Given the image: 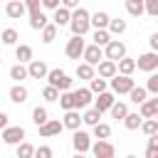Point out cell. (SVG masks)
Masks as SVG:
<instances>
[{
  "label": "cell",
  "instance_id": "obj_1",
  "mask_svg": "<svg viewBox=\"0 0 158 158\" xmlns=\"http://www.w3.org/2000/svg\"><path fill=\"white\" fill-rule=\"evenodd\" d=\"M91 15H89V10H84V7H74L72 10V20H69V27H72V35H86L89 32V27H91V20H89Z\"/></svg>",
  "mask_w": 158,
  "mask_h": 158
},
{
  "label": "cell",
  "instance_id": "obj_2",
  "mask_svg": "<svg viewBox=\"0 0 158 158\" xmlns=\"http://www.w3.org/2000/svg\"><path fill=\"white\" fill-rule=\"evenodd\" d=\"M44 79H47L52 86H57L59 91H64V89H72V77H69L67 72H62V69H49Z\"/></svg>",
  "mask_w": 158,
  "mask_h": 158
},
{
  "label": "cell",
  "instance_id": "obj_3",
  "mask_svg": "<svg viewBox=\"0 0 158 158\" xmlns=\"http://www.w3.org/2000/svg\"><path fill=\"white\" fill-rule=\"evenodd\" d=\"M133 86H136V81L131 79V74H118V72H116V74L111 77V91H114V94H128Z\"/></svg>",
  "mask_w": 158,
  "mask_h": 158
},
{
  "label": "cell",
  "instance_id": "obj_4",
  "mask_svg": "<svg viewBox=\"0 0 158 158\" xmlns=\"http://www.w3.org/2000/svg\"><path fill=\"white\" fill-rule=\"evenodd\" d=\"M136 69H141V72H156L158 69V52H143V54H138V59H136Z\"/></svg>",
  "mask_w": 158,
  "mask_h": 158
},
{
  "label": "cell",
  "instance_id": "obj_5",
  "mask_svg": "<svg viewBox=\"0 0 158 158\" xmlns=\"http://www.w3.org/2000/svg\"><path fill=\"white\" fill-rule=\"evenodd\" d=\"M72 146H74L77 153H89V148H91V136H89L86 131H81V128H74Z\"/></svg>",
  "mask_w": 158,
  "mask_h": 158
},
{
  "label": "cell",
  "instance_id": "obj_6",
  "mask_svg": "<svg viewBox=\"0 0 158 158\" xmlns=\"http://www.w3.org/2000/svg\"><path fill=\"white\" fill-rule=\"evenodd\" d=\"M84 40H81V35H72V40L67 42V47H64V52H67V57L69 59H79L81 54H84Z\"/></svg>",
  "mask_w": 158,
  "mask_h": 158
},
{
  "label": "cell",
  "instance_id": "obj_7",
  "mask_svg": "<svg viewBox=\"0 0 158 158\" xmlns=\"http://www.w3.org/2000/svg\"><path fill=\"white\" fill-rule=\"evenodd\" d=\"M104 57H106V59L118 62L121 57H126V44H123L121 40H111V42L104 47Z\"/></svg>",
  "mask_w": 158,
  "mask_h": 158
},
{
  "label": "cell",
  "instance_id": "obj_8",
  "mask_svg": "<svg viewBox=\"0 0 158 158\" xmlns=\"http://www.w3.org/2000/svg\"><path fill=\"white\" fill-rule=\"evenodd\" d=\"M0 138H2L7 146H17V143L25 138V128H22V126H5Z\"/></svg>",
  "mask_w": 158,
  "mask_h": 158
},
{
  "label": "cell",
  "instance_id": "obj_9",
  "mask_svg": "<svg viewBox=\"0 0 158 158\" xmlns=\"http://www.w3.org/2000/svg\"><path fill=\"white\" fill-rule=\"evenodd\" d=\"M40 128V136L42 138H52V136H59L62 133V128H64V123L62 121H57V118H47L42 126H37Z\"/></svg>",
  "mask_w": 158,
  "mask_h": 158
},
{
  "label": "cell",
  "instance_id": "obj_10",
  "mask_svg": "<svg viewBox=\"0 0 158 158\" xmlns=\"http://www.w3.org/2000/svg\"><path fill=\"white\" fill-rule=\"evenodd\" d=\"M89 151H91L96 158H114V153H116V151H114V146H111L106 138H96V143H94Z\"/></svg>",
  "mask_w": 158,
  "mask_h": 158
},
{
  "label": "cell",
  "instance_id": "obj_11",
  "mask_svg": "<svg viewBox=\"0 0 158 158\" xmlns=\"http://www.w3.org/2000/svg\"><path fill=\"white\" fill-rule=\"evenodd\" d=\"M84 62H89V64H99L101 59H104V47H99V44H89V47H84Z\"/></svg>",
  "mask_w": 158,
  "mask_h": 158
},
{
  "label": "cell",
  "instance_id": "obj_12",
  "mask_svg": "<svg viewBox=\"0 0 158 158\" xmlns=\"http://www.w3.org/2000/svg\"><path fill=\"white\" fill-rule=\"evenodd\" d=\"M47 72H49V69H47V64H44L42 59H30V62H27V74H30L32 79H44Z\"/></svg>",
  "mask_w": 158,
  "mask_h": 158
},
{
  "label": "cell",
  "instance_id": "obj_13",
  "mask_svg": "<svg viewBox=\"0 0 158 158\" xmlns=\"http://www.w3.org/2000/svg\"><path fill=\"white\" fill-rule=\"evenodd\" d=\"M25 12H27V7H25V2H22V0H7V5H5V15H7V17L20 20Z\"/></svg>",
  "mask_w": 158,
  "mask_h": 158
},
{
  "label": "cell",
  "instance_id": "obj_14",
  "mask_svg": "<svg viewBox=\"0 0 158 158\" xmlns=\"http://www.w3.org/2000/svg\"><path fill=\"white\" fill-rule=\"evenodd\" d=\"M116 72H118V69H116V62H114V59H106V57H104V59L96 64V74L104 77V79H111Z\"/></svg>",
  "mask_w": 158,
  "mask_h": 158
},
{
  "label": "cell",
  "instance_id": "obj_15",
  "mask_svg": "<svg viewBox=\"0 0 158 158\" xmlns=\"http://www.w3.org/2000/svg\"><path fill=\"white\" fill-rule=\"evenodd\" d=\"M114 101H116V99H114V91H99V96L94 99V109H99V111L104 114V111L111 109Z\"/></svg>",
  "mask_w": 158,
  "mask_h": 158
},
{
  "label": "cell",
  "instance_id": "obj_16",
  "mask_svg": "<svg viewBox=\"0 0 158 158\" xmlns=\"http://www.w3.org/2000/svg\"><path fill=\"white\" fill-rule=\"evenodd\" d=\"M62 123H64V128H79L81 126V116H79V109H67L64 111V118H62Z\"/></svg>",
  "mask_w": 158,
  "mask_h": 158
},
{
  "label": "cell",
  "instance_id": "obj_17",
  "mask_svg": "<svg viewBox=\"0 0 158 158\" xmlns=\"http://www.w3.org/2000/svg\"><path fill=\"white\" fill-rule=\"evenodd\" d=\"M27 96H30V91H27V86H22V81H17V84L10 89V101H12V104H25Z\"/></svg>",
  "mask_w": 158,
  "mask_h": 158
},
{
  "label": "cell",
  "instance_id": "obj_18",
  "mask_svg": "<svg viewBox=\"0 0 158 158\" xmlns=\"http://www.w3.org/2000/svg\"><path fill=\"white\" fill-rule=\"evenodd\" d=\"M138 106H141L138 114H141L143 118H153L156 111H158V94H156V99H146V101H141Z\"/></svg>",
  "mask_w": 158,
  "mask_h": 158
},
{
  "label": "cell",
  "instance_id": "obj_19",
  "mask_svg": "<svg viewBox=\"0 0 158 158\" xmlns=\"http://www.w3.org/2000/svg\"><path fill=\"white\" fill-rule=\"evenodd\" d=\"M54 25L57 27H64V25H69V20H72V10L69 7H64V5H59L57 10H54Z\"/></svg>",
  "mask_w": 158,
  "mask_h": 158
},
{
  "label": "cell",
  "instance_id": "obj_20",
  "mask_svg": "<svg viewBox=\"0 0 158 158\" xmlns=\"http://www.w3.org/2000/svg\"><path fill=\"white\" fill-rule=\"evenodd\" d=\"M91 96H94V94H91V89H89V86H86V89H77V91H74L77 109H86V106L91 104Z\"/></svg>",
  "mask_w": 158,
  "mask_h": 158
},
{
  "label": "cell",
  "instance_id": "obj_21",
  "mask_svg": "<svg viewBox=\"0 0 158 158\" xmlns=\"http://www.w3.org/2000/svg\"><path fill=\"white\" fill-rule=\"evenodd\" d=\"M57 101H59V106H62L64 111H67V109H77V99H74V91H72V89H64Z\"/></svg>",
  "mask_w": 158,
  "mask_h": 158
},
{
  "label": "cell",
  "instance_id": "obj_22",
  "mask_svg": "<svg viewBox=\"0 0 158 158\" xmlns=\"http://www.w3.org/2000/svg\"><path fill=\"white\" fill-rule=\"evenodd\" d=\"M89 20H91V27H94V30H99V27H109V20H111V17H109V12L96 10V12H94Z\"/></svg>",
  "mask_w": 158,
  "mask_h": 158
},
{
  "label": "cell",
  "instance_id": "obj_23",
  "mask_svg": "<svg viewBox=\"0 0 158 158\" xmlns=\"http://www.w3.org/2000/svg\"><path fill=\"white\" fill-rule=\"evenodd\" d=\"M116 69H118V74H133V72H136V59L121 57V59L116 62Z\"/></svg>",
  "mask_w": 158,
  "mask_h": 158
},
{
  "label": "cell",
  "instance_id": "obj_24",
  "mask_svg": "<svg viewBox=\"0 0 158 158\" xmlns=\"http://www.w3.org/2000/svg\"><path fill=\"white\" fill-rule=\"evenodd\" d=\"M77 77L89 81L91 77H96V67H94V64H89V62H81V64H77Z\"/></svg>",
  "mask_w": 158,
  "mask_h": 158
},
{
  "label": "cell",
  "instance_id": "obj_25",
  "mask_svg": "<svg viewBox=\"0 0 158 158\" xmlns=\"http://www.w3.org/2000/svg\"><path fill=\"white\" fill-rule=\"evenodd\" d=\"M47 22H49V20H47V15H44L42 10H37V12H30V27H32V30H42Z\"/></svg>",
  "mask_w": 158,
  "mask_h": 158
},
{
  "label": "cell",
  "instance_id": "obj_26",
  "mask_svg": "<svg viewBox=\"0 0 158 158\" xmlns=\"http://www.w3.org/2000/svg\"><path fill=\"white\" fill-rule=\"evenodd\" d=\"M57 30H59V27H57L54 22H47V25L42 27V42H44V44H52V42L57 40Z\"/></svg>",
  "mask_w": 158,
  "mask_h": 158
},
{
  "label": "cell",
  "instance_id": "obj_27",
  "mask_svg": "<svg viewBox=\"0 0 158 158\" xmlns=\"http://www.w3.org/2000/svg\"><path fill=\"white\" fill-rule=\"evenodd\" d=\"M94 44H99V47H106L109 42H111V32L106 30V27H99V30H94Z\"/></svg>",
  "mask_w": 158,
  "mask_h": 158
},
{
  "label": "cell",
  "instance_id": "obj_28",
  "mask_svg": "<svg viewBox=\"0 0 158 158\" xmlns=\"http://www.w3.org/2000/svg\"><path fill=\"white\" fill-rule=\"evenodd\" d=\"M121 121H123V126H126L128 131H136V128H141V121H143V116H141V114H131V111H128V114H126Z\"/></svg>",
  "mask_w": 158,
  "mask_h": 158
},
{
  "label": "cell",
  "instance_id": "obj_29",
  "mask_svg": "<svg viewBox=\"0 0 158 158\" xmlns=\"http://www.w3.org/2000/svg\"><path fill=\"white\" fill-rule=\"evenodd\" d=\"M126 12H128V15H133V17H141V15L146 12L143 0H126Z\"/></svg>",
  "mask_w": 158,
  "mask_h": 158
},
{
  "label": "cell",
  "instance_id": "obj_30",
  "mask_svg": "<svg viewBox=\"0 0 158 158\" xmlns=\"http://www.w3.org/2000/svg\"><path fill=\"white\" fill-rule=\"evenodd\" d=\"M106 30H109L111 35H123V32H126V20H121V17H111Z\"/></svg>",
  "mask_w": 158,
  "mask_h": 158
},
{
  "label": "cell",
  "instance_id": "obj_31",
  "mask_svg": "<svg viewBox=\"0 0 158 158\" xmlns=\"http://www.w3.org/2000/svg\"><path fill=\"white\" fill-rule=\"evenodd\" d=\"M0 40H2V44H7V47H12V44H17V40H20V35H17V30H12V27H7V30H2V32H0Z\"/></svg>",
  "mask_w": 158,
  "mask_h": 158
},
{
  "label": "cell",
  "instance_id": "obj_32",
  "mask_svg": "<svg viewBox=\"0 0 158 158\" xmlns=\"http://www.w3.org/2000/svg\"><path fill=\"white\" fill-rule=\"evenodd\" d=\"M15 57H17L22 64L30 62V59H32V47H30V44H17V47H15Z\"/></svg>",
  "mask_w": 158,
  "mask_h": 158
},
{
  "label": "cell",
  "instance_id": "obj_33",
  "mask_svg": "<svg viewBox=\"0 0 158 158\" xmlns=\"http://www.w3.org/2000/svg\"><path fill=\"white\" fill-rule=\"evenodd\" d=\"M30 74H27V67L20 62V64H15V67H10V79H15V81H22V79H27Z\"/></svg>",
  "mask_w": 158,
  "mask_h": 158
},
{
  "label": "cell",
  "instance_id": "obj_34",
  "mask_svg": "<svg viewBox=\"0 0 158 158\" xmlns=\"http://www.w3.org/2000/svg\"><path fill=\"white\" fill-rule=\"evenodd\" d=\"M128 96H131L133 104H141V101L148 99V89H146V86H133V89L128 91Z\"/></svg>",
  "mask_w": 158,
  "mask_h": 158
},
{
  "label": "cell",
  "instance_id": "obj_35",
  "mask_svg": "<svg viewBox=\"0 0 158 158\" xmlns=\"http://www.w3.org/2000/svg\"><path fill=\"white\" fill-rule=\"evenodd\" d=\"M89 89H91V94H99V91H106V79L104 77H91L89 79Z\"/></svg>",
  "mask_w": 158,
  "mask_h": 158
},
{
  "label": "cell",
  "instance_id": "obj_36",
  "mask_svg": "<svg viewBox=\"0 0 158 158\" xmlns=\"http://www.w3.org/2000/svg\"><path fill=\"white\" fill-rule=\"evenodd\" d=\"M109 111H111V116H114V118H123V116L128 114V106H126L123 101H114Z\"/></svg>",
  "mask_w": 158,
  "mask_h": 158
},
{
  "label": "cell",
  "instance_id": "obj_37",
  "mask_svg": "<svg viewBox=\"0 0 158 158\" xmlns=\"http://www.w3.org/2000/svg\"><path fill=\"white\" fill-rule=\"evenodd\" d=\"M99 118H101V111H99V109H89V111L81 116V123L94 126V123H99Z\"/></svg>",
  "mask_w": 158,
  "mask_h": 158
},
{
  "label": "cell",
  "instance_id": "obj_38",
  "mask_svg": "<svg viewBox=\"0 0 158 158\" xmlns=\"http://www.w3.org/2000/svg\"><path fill=\"white\" fill-rule=\"evenodd\" d=\"M91 128H94V138H109V136H111V126H109V123H101V121H99V123H94Z\"/></svg>",
  "mask_w": 158,
  "mask_h": 158
},
{
  "label": "cell",
  "instance_id": "obj_39",
  "mask_svg": "<svg viewBox=\"0 0 158 158\" xmlns=\"http://www.w3.org/2000/svg\"><path fill=\"white\" fill-rule=\"evenodd\" d=\"M42 99H44V101H57V99H59V89L52 86V84H47V86L42 89Z\"/></svg>",
  "mask_w": 158,
  "mask_h": 158
},
{
  "label": "cell",
  "instance_id": "obj_40",
  "mask_svg": "<svg viewBox=\"0 0 158 158\" xmlns=\"http://www.w3.org/2000/svg\"><path fill=\"white\" fill-rule=\"evenodd\" d=\"M47 118H49V114H47V109H44V106H37V109L32 111V121H35L37 126H42Z\"/></svg>",
  "mask_w": 158,
  "mask_h": 158
},
{
  "label": "cell",
  "instance_id": "obj_41",
  "mask_svg": "<svg viewBox=\"0 0 158 158\" xmlns=\"http://www.w3.org/2000/svg\"><path fill=\"white\" fill-rule=\"evenodd\" d=\"M32 156H35V148H32L30 143L20 141V143H17V158H32Z\"/></svg>",
  "mask_w": 158,
  "mask_h": 158
},
{
  "label": "cell",
  "instance_id": "obj_42",
  "mask_svg": "<svg viewBox=\"0 0 158 158\" xmlns=\"http://www.w3.org/2000/svg\"><path fill=\"white\" fill-rule=\"evenodd\" d=\"M141 131H143L146 136H153V133L158 131V121H156V118H146V121H141Z\"/></svg>",
  "mask_w": 158,
  "mask_h": 158
},
{
  "label": "cell",
  "instance_id": "obj_43",
  "mask_svg": "<svg viewBox=\"0 0 158 158\" xmlns=\"http://www.w3.org/2000/svg\"><path fill=\"white\" fill-rule=\"evenodd\" d=\"M146 156H148V158H158V138H156V133H153V136H148V148H146Z\"/></svg>",
  "mask_w": 158,
  "mask_h": 158
},
{
  "label": "cell",
  "instance_id": "obj_44",
  "mask_svg": "<svg viewBox=\"0 0 158 158\" xmlns=\"http://www.w3.org/2000/svg\"><path fill=\"white\" fill-rule=\"evenodd\" d=\"M146 89H148L151 94H158V72H151V77H148V81H146Z\"/></svg>",
  "mask_w": 158,
  "mask_h": 158
},
{
  "label": "cell",
  "instance_id": "obj_45",
  "mask_svg": "<svg viewBox=\"0 0 158 158\" xmlns=\"http://www.w3.org/2000/svg\"><path fill=\"white\" fill-rule=\"evenodd\" d=\"M143 7H146V15L158 17V0H143Z\"/></svg>",
  "mask_w": 158,
  "mask_h": 158
},
{
  "label": "cell",
  "instance_id": "obj_46",
  "mask_svg": "<svg viewBox=\"0 0 158 158\" xmlns=\"http://www.w3.org/2000/svg\"><path fill=\"white\" fill-rule=\"evenodd\" d=\"M35 156L37 158H52V148L49 146H40V148H35Z\"/></svg>",
  "mask_w": 158,
  "mask_h": 158
},
{
  "label": "cell",
  "instance_id": "obj_47",
  "mask_svg": "<svg viewBox=\"0 0 158 158\" xmlns=\"http://www.w3.org/2000/svg\"><path fill=\"white\" fill-rule=\"evenodd\" d=\"M22 2H25L27 12H37V10H40V5H42V0H22Z\"/></svg>",
  "mask_w": 158,
  "mask_h": 158
},
{
  "label": "cell",
  "instance_id": "obj_48",
  "mask_svg": "<svg viewBox=\"0 0 158 158\" xmlns=\"http://www.w3.org/2000/svg\"><path fill=\"white\" fill-rule=\"evenodd\" d=\"M62 5V0H42V7L44 10H57Z\"/></svg>",
  "mask_w": 158,
  "mask_h": 158
},
{
  "label": "cell",
  "instance_id": "obj_49",
  "mask_svg": "<svg viewBox=\"0 0 158 158\" xmlns=\"http://www.w3.org/2000/svg\"><path fill=\"white\" fill-rule=\"evenodd\" d=\"M148 44H151V49H153V52H158V32H153V35L148 37Z\"/></svg>",
  "mask_w": 158,
  "mask_h": 158
},
{
  "label": "cell",
  "instance_id": "obj_50",
  "mask_svg": "<svg viewBox=\"0 0 158 158\" xmlns=\"http://www.w3.org/2000/svg\"><path fill=\"white\" fill-rule=\"evenodd\" d=\"M62 5L69 7V10H74V7H79V0H62Z\"/></svg>",
  "mask_w": 158,
  "mask_h": 158
},
{
  "label": "cell",
  "instance_id": "obj_51",
  "mask_svg": "<svg viewBox=\"0 0 158 158\" xmlns=\"http://www.w3.org/2000/svg\"><path fill=\"white\" fill-rule=\"evenodd\" d=\"M7 118H10V116H7L5 111H0V128H5V126H7Z\"/></svg>",
  "mask_w": 158,
  "mask_h": 158
},
{
  "label": "cell",
  "instance_id": "obj_52",
  "mask_svg": "<svg viewBox=\"0 0 158 158\" xmlns=\"http://www.w3.org/2000/svg\"><path fill=\"white\" fill-rule=\"evenodd\" d=\"M153 118H156V121H158V111H156V116H153Z\"/></svg>",
  "mask_w": 158,
  "mask_h": 158
},
{
  "label": "cell",
  "instance_id": "obj_53",
  "mask_svg": "<svg viewBox=\"0 0 158 158\" xmlns=\"http://www.w3.org/2000/svg\"><path fill=\"white\" fill-rule=\"evenodd\" d=\"M0 64H2V57H0Z\"/></svg>",
  "mask_w": 158,
  "mask_h": 158
},
{
  "label": "cell",
  "instance_id": "obj_54",
  "mask_svg": "<svg viewBox=\"0 0 158 158\" xmlns=\"http://www.w3.org/2000/svg\"><path fill=\"white\" fill-rule=\"evenodd\" d=\"M156 138H158V131H156Z\"/></svg>",
  "mask_w": 158,
  "mask_h": 158
}]
</instances>
